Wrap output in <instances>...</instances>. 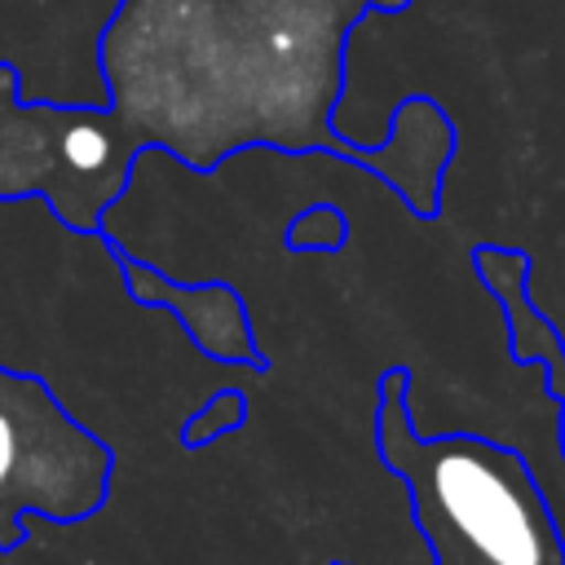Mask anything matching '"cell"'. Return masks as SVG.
<instances>
[{"label": "cell", "instance_id": "ba28073f", "mask_svg": "<svg viewBox=\"0 0 565 565\" xmlns=\"http://www.w3.org/2000/svg\"><path fill=\"white\" fill-rule=\"evenodd\" d=\"M243 419H247L243 393H238V388H221L199 415H190V424L181 428V441H185V446H207V441H216L221 433H234Z\"/></svg>", "mask_w": 565, "mask_h": 565}, {"label": "cell", "instance_id": "5b68a950", "mask_svg": "<svg viewBox=\"0 0 565 565\" xmlns=\"http://www.w3.org/2000/svg\"><path fill=\"white\" fill-rule=\"evenodd\" d=\"M119 274H124V291L137 300V305H150V309H168L185 335L216 362H243V366H265L260 349H256V331H252V318H247V305L243 296L230 287V282H172L168 274H159L154 265L137 260L132 252H124L106 225L102 234Z\"/></svg>", "mask_w": 565, "mask_h": 565}, {"label": "cell", "instance_id": "3957f363", "mask_svg": "<svg viewBox=\"0 0 565 565\" xmlns=\"http://www.w3.org/2000/svg\"><path fill=\"white\" fill-rule=\"evenodd\" d=\"M146 150L106 106L31 102L0 62V203L44 199L75 234H102Z\"/></svg>", "mask_w": 565, "mask_h": 565}, {"label": "cell", "instance_id": "6da1fadb", "mask_svg": "<svg viewBox=\"0 0 565 565\" xmlns=\"http://www.w3.org/2000/svg\"><path fill=\"white\" fill-rule=\"evenodd\" d=\"M411 0H119L97 40L106 110L141 150L194 172L269 146L375 168L419 216H437L455 128L433 97H406L371 150L331 128L349 35Z\"/></svg>", "mask_w": 565, "mask_h": 565}, {"label": "cell", "instance_id": "8992f818", "mask_svg": "<svg viewBox=\"0 0 565 565\" xmlns=\"http://www.w3.org/2000/svg\"><path fill=\"white\" fill-rule=\"evenodd\" d=\"M530 252L521 247H472V269L486 282V291L499 300L503 309V327H508V349L512 362L521 366H539L547 380V393L565 402V335L556 331L552 318H543V309L534 305L530 291Z\"/></svg>", "mask_w": 565, "mask_h": 565}, {"label": "cell", "instance_id": "277c9868", "mask_svg": "<svg viewBox=\"0 0 565 565\" xmlns=\"http://www.w3.org/2000/svg\"><path fill=\"white\" fill-rule=\"evenodd\" d=\"M110 486V446L88 433L53 388L0 366V547H18L22 516H93Z\"/></svg>", "mask_w": 565, "mask_h": 565}, {"label": "cell", "instance_id": "7a4b0ae2", "mask_svg": "<svg viewBox=\"0 0 565 565\" xmlns=\"http://www.w3.org/2000/svg\"><path fill=\"white\" fill-rule=\"evenodd\" d=\"M406 388L411 371L388 366L380 380L375 441L384 463L415 490L419 516L446 525L486 565H547L556 530L525 459L472 433L419 437Z\"/></svg>", "mask_w": 565, "mask_h": 565}, {"label": "cell", "instance_id": "52a82bcc", "mask_svg": "<svg viewBox=\"0 0 565 565\" xmlns=\"http://www.w3.org/2000/svg\"><path fill=\"white\" fill-rule=\"evenodd\" d=\"M344 234H349L344 216H340L335 207L318 203V207L300 212V216L287 225L282 238H287V252H340V247H344Z\"/></svg>", "mask_w": 565, "mask_h": 565}]
</instances>
